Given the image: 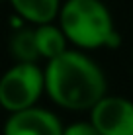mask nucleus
<instances>
[{
  "instance_id": "7",
  "label": "nucleus",
  "mask_w": 133,
  "mask_h": 135,
  "mask_svg": "<svg viewBox=\"0 0 133 135\" xmlns=\"http://www.w3.org/2000/svg\"><path fill=\"white\" fill-rule=\"evenodd\" d=\"M35 31V43H37L39 57L49 61V59L59 57L61 53L67 51V37L63 33V30L59 27V24H41L33 27Z\"/></svg>"
},
{
  "instance_id": "6",
  "label": "nucleus",
  "mask_w": 133,
  "mask_h": 135,
  "mask_svg": "<svg viewBox=\"0 0 133 135\" xmlns=\"http://www.w3.org/2000/svg\"><path fill=\"white\" fill-rule=\"evenodd\" d=\"M20 20L31 26L51 24L57 20L61 0H8Z\"/></svg>"
},
{
  "instance_id": "5",
  "label": "nucleus",
  "mask_w": 133,
  "mask_h": 135,
  "mask_svg": "<svg viewBox=\"0 0 133 135\" xmlns=\"http://www.w3.org/2000/svg\"><path fill=\"white\" fill-rule=\"evenodd\" d=\"M63 123L53 112L31 106L10 114L2 135H63Z\"/></svg>"
},
{
  "instance_id": "10",
  "label": "nucleus",
  "mask_w": 133,
  "mask_h": 135,
  "mask_svg": "<svg viewBox=\"0 0 133 135\" xmlns=\"http://www.w3.org/2000/svg\"><path fill=\"white\" fill-rule=\"evenodd\" d=\"M0 2H2V0H0Z\"/></svg>"
},
{
  "instance_id": "9",
  "label": "nucleus",
  "mask_w": 133,
  "mask_h": 135,
  "mask_svg": "<svg viewBox=\"0 0 133 135\" xmlns=\"http://www.w3.org/2000/svg\"><path fill=\"white\" fill-rule=\"evenodd\" d=\"M63 135H100V133L90 122H76L72 125H67L63 129Z\"/></svg>"
},
{
  "instance_id": "8",
  "label": "nucleus",
  "mask_w": 133,
  "mask_h": 135,
  "mask_svg": "<svg viewBox=\"0 0 133 135\" xmlns=\"http://www.w3.org/2000/svg\"><path fill=\"white\" fill-rule=\"evenodd\" d=\"M10 53L16 59V63H37L39 51L35 43V31L33 27L20 26L10 37Z\"/></svg>"
},
{
  "instance_id": "2",
  "label": "nucleus",
  "mask_w": 133,
  "mask_h": 135,
  "mask_svg": "<svg viewBox=\"0 0 133 135\" xmlns=\"http://www.w3.org/2000/svg\"><path fill=\"white\" fill-rule=\"evenodd\" d=\"M59 27L78 49H114L121 37L102 0H67L59 8Z\"/></svg>"
},
{
  "instance_id": "3",
  "label": "nucleus",
  "mask_w": 133,
  "mask_h": 135,
  "mask_svg": "<svg viewBox=\"0 0 133 135\" xmlns=\"http://www.w3.org/2000/svg\"><path fill=\"white\" fill-rule=\"evenodd\" d=\"M43 92V69L37 63H14L0 76V108L14 114L37 106Z\"/></svg>"
},
{
  "instance_id": "1",
  "label": "nucleus",
  "mask_w": 133,
  "mask_h": 135,
  "mask_svg": "<svg viewBox=\"0 0 133 135\" xmlns=\"http://www.w3.org/2000/svg\"><path fill=\"white\" fill-rule=\"evenodd\" d=\"M43 82L49 98L71 112H90L108 94L102 69L88 55L75 49L49 59L43 69Z\"/></svg>"
},
{
  "instance_id": "4",
  "label": "nucleus",
  "mask_w": 133,
  "mask_h": 135,
  "mask_svg": "<svg viewBox=\"0 0 133 135\" xmlns=\"http://www.w3.org/2000/svg\"><path fill=\"white\" fill-rule=\"evenodd\" d=\"M90 123L100 135H133V102L106 94L90 110Z\"/></svg>"
}]
</instances>
